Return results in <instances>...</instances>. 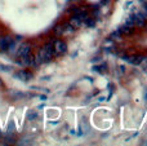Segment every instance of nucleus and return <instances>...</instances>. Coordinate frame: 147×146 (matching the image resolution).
Returning a JSON list of instances; mask_svg holds the SVG:
<instances>
[{
  "label": "nucleus",
  "instance_id": "16",
  "mask_svg": "<svg viewBox=\"0 0 147 146\" xmlns=\"http://www.w3.org/2000/svg\"><path fill=\"white\" fill-rule=\"evenodd\" d=\"M145 9H146V12H147V3L145 4Z\"/></svg>",
  "mask_w": 147,
  "mask_h": 146
},
{
  "label": "nucleus",
  "instance_id": "7",
  "mask_svg": "<svg viewBox=\"0 0 147 146\" xmlns=\"http://www.w3.org/2000/svg\"><path fill=\"white\" fill-rule=\"evenodd\" d=\"M127 59L128 62H130V64H133V65H140L141 62L143 61V57L142 56H132V57H127Z\"/></svg>",
  "mask_w": 147,
  "mask_h": 146
},
{
  "label": "nucleus",
  "instance_id": "14",
  "mask_svg": "<svg viewBox=\"0 0 147 146\" xmlns=\"http://www.w3.org/2000/svg\"><path fill=\"white\" fill-rule=\"evenodd\" d=\"M110 0H101V5H107Z\"/></svg>",
  "mask_w": 147,
  "mask_h": 146
},
{
  "label": "nucleus",
  "instance_id": "5",
  "mask_svg": "<svg viewBox=\"0 0 147 146\" xmlns=\"http://www.w3.org/2000/svg\"><path fill=\"white\" fill-rule=\"evenodd\" d=\"M14 78H16V79H20V80L26 82V80H30L31 78H32V74H31L30 71H26V70H21V71L16 72Z\"/></svg>",
  "mask_w": 147,
  "mask_h": 146
},
{
  "label": "nucleus",
  "instance_id": "15",
  "mask_svg": "<svg viewBox=\"0 0 147 146\" xmlns=\"http://www.w3.org/2000/svg\"><path fill=\"white\" fill-rule=\"evenodd\" d=\"M0 87H4V84H3V82H1V79H0Z\"/></svg>",
  "mask_w": 147,
  "mask_h": 146
},
{
  "label": "nucleus",
  "instance_id": "12",
  "mask_svg": "<svg viewBox=\"0 0 147 146\" xmlns=\"http://www.w3.org/2000/svg\"><path fill=\"white\" fill-rule=\"evenodd\" d=\"M14 131H16V129H14V123H13V122H10L9 126H8V135L13 133Z\"/></svg>",
  "mask_w": 147,
  "mask_h": 146
},
{
  "label": "nucleus",
  "instance_id": "11",
  "mask_svg": "<svg viewBox=\"0 0 147 146\" xmlns=\"http://www.w3.org/2000/svg\"><path fill=\"white\" fill-rule=\"evenodd\" d=\"M88 124H86V122H85V119H83L81 120V129H83V132L81 133H86V131H88Z\"/></svg>",
  "mask_w": 147,
  "mask_h": 146
},
{
  "label": "nucleus",
  "instance_id": "9",
  "mask_svg": "<svg viewBox=\"0 0 147 146\" xmlns=\"http://www.w3.org/2000/svg\"><path fill=\"white\" fill-rule=\"evenodd\" d=\"M120 32H124V34H132L133 32V26H129V25H125L120 28Z\"/></svg>",
  "mask_w": 147,
  "mask_h": 146
},
{
  "label": "nucleus",
  "instance_id": "1",
  "mask_svg": "<svg viewBox=\"0 0 147 146\" xmlns=\"http://www.w3.org/2000/svg\"><path fill=\"white\" fill-rule=\"evenodd\" d=\"M53 54H54V49H53V44H47L45 47H44L43 49L40 51V54H39V57H38V64H40V62H45V61H49V59L53 57Z\"/></svg>",
  "mask_w": 147,
  "mask_h": 146
},
{
  "label": "nucleus",
  "instance_id": "6",
  "mask_svg": "<svg viewBox=\"0 0 147 146\" xmlns=\"http://www.w3.org/2000/svg\"><path fill=\"white\" fill-rule=\"evenodd\" d=\"M31 52V47L28 44H21L20 47L17 48V57H23L26 54H28Z\"/></svg>",
  "mask_w": 147,
  "mask_h": 146
},
{
  "label": "nucleus",
  "instance_id": "8",
  "mask_svg": "<svg viewBox=\"0 0 147 146\" xmlns=\"http://www.w3.org/2000/svg\"><path fill=\"white\" fill-rule=\"evenodd\" d=\"M80 25H81V20L79 17H76V16H74L71 18V21H70V26L71 27H79Z\"/></svg>",
  "mask_w": 147,
  "mask_h": 146
},
{
  "label": "nucleus",
  "instance_id": "3",
  "mask_svg": "<svg viewBox=\"0 0 147 146\" xmlns=\"http://www.w3.org/2000/svg\"><path fill=\"white\" fill-rule=\"evenodd\" d=\"M66 48H67V45H66V43L65 41H62V40H56L53 43V49H54V53H57V54H59V53H63V52H66Z\"/></svg>",
  "mask_w": 147,
  "mask_h": 146
},
{
  "label": "nucleus",
  "instance_id": "10",
  "mask_svg": "<svg viewBox=\"0 0 147 146\" xmlns=\"http://www.w3.org/2000/svg\"><path fill=\"white\" fill-rule=\"evenodd\" d=\"M38 116H39L38 111L34 110V111H31V113H28V120H34V119H36Z\"/></svg>",
  "mask_w": 147,
  "mask_h": 146
},
{
  "label": "nucleus",
  "instance_id": "13",
  "mask_svg": "<svg viewBox=\"0 0 147 146\" xmlns=\"http://www.w3.org/2000/svg\"><path fill=\"white\" fill-rule=\"evenodd\" d=\"M85 23H86V26H94V21L93 20H88V18H85Z\"/></svg>",
  "mask_w": 147,
  "mask_h": 146
},
{
  "label": "nucleus",
  "instance_id": "2",
  "mask_svg": "<svg viewBox=\"0 0 147 146\" xmlns=\"http://www.w3.org/2000/svg\"><path fill=\"white\" fill-rule=\"evenodd\" d=\"M13 40L12 36L7 35V36H0V52H7L8 47H9L10 41Z\"/></svg>",
  "mask_w": 147,
  "mask_h": 146
},
{
  "label": "nucleus",
  "instance_id": "4",
  "mask_svg": "<svg viewBox=\"0 0 147 146\" xmlns=\"http://www.w3.org/2000/svg\"><path fill=\"white\" fill-rule=\"evenodd\" d=\"M130 20H132V22L134 23V26H140V27H143V26L146 25L145 17H143L142 14H140V13H137V14L132 16V17H130Z\"/></svg>",
  "mask_w": 147,
  "mask_h": 146
}]
</instances>
